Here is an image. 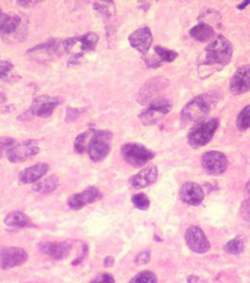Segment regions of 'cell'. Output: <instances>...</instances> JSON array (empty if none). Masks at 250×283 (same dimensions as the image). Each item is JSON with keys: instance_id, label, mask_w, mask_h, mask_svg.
I'll return each instance as SVG.
<instances>
[{"instance_id": "1", "label": "cell", "mask_w": 250, "mask_h": 283, "mask_svg": "<svg viewBox=\"0 0 250 283\" xmlns=\"http://www.w3.org/2000/svg\"><path fill=\"white\" fill-rule=\"evenodd\" d=\"M220 98V94L216 91H210L200 94L191 99L181 111V123L184 125L198 124L216 106Z\"/></svg>"}, {"instance_id": "2", "label": "cell", "mask_w": 250, "mask_h": 283, "mask_svg": "<svg viewBox=\"0 0 250 283\" xmlns=\"http://www.w3.org/2000/svg\"><path fill=\"white\" fill-rule=\"evenodd\" d=\"M233 54L232 43L224 36L217 35L208 44L205 49V60L203 65L221 69V67L230 63Z\"/></svg>"}, {"instance_id": "3", "label": "cell", "mask_w": 250, "mask_h": 283, "mask_svg": "<svg viewBox=\"0 0 250 283\" xmlns=\"http://www.w3.org/2000/svg\"><path fill=\"white\" fill-rule=\"evenodd\" d=\"M26 21L17 14H6L0 8V36L5 43H18L26 39Z\"/></svg>"}, {"instance_id": "4", "label": "cell", "mask_w": 250, "mask_h": 283, "mask_svg": "<svg viewBox=\"0 0 250 283\" xmlns=\"http://www.w3.org/2000/svg\"><path fill=\"white\" fill-rule=\"evenodd\" d=\"M112 138L110 131L99 130L91 132L86 151L92 161L100 162L108 156L111 150Z\"/></svg>"}, {"instance_id": "5", "label": "cell", "mask_w": 250, "mask_h": 283, "mask_svg": "<svg viewBox=\"0 0 250 283\" xmlns=\"http://www.w3.org/2000/svg\"><path fill=\"white\" fill-rule=\"evenodd\" d=\"M219 124V119L214 117L194 126L187 135V142L190 146L197 149L206 145L214 137Z\"/></svg>"}, {"instance_id": "6", "label": "cell", "mask_w": 250, "mask_h": 283, "mask_svg": "<svg viewBox=\"0 0 250 283\" xmlns=\"http://www.w3.org/2000/svg\"><path fill=\"white\" fill-rule=\"evenodd\" d=\"M121 155L124 161L132 167L144 166L156 157L155 151L149 149L139 142H127L121 146Z\"/></svg>"}, {"instance_id": "7", "label": "cell", "mask_w": 250, "mask_h": 283, "mask_svg": "<svg viewBox=\"0 0 250 283\" xmlns=\"http://www.w3.org/2000/svg\"><path fill=\"white\" fill-rule=\"evenodd\" d=\"M62 99L58 97L39 96L33 99L31 107L24 114L18 116V120L25 121L32 116L49 117L53 115L55 109L61 103Z\"/></svg>"}, {"instance_id": "8", "label": "cell", "mask_w": 250, "mask_h": 283, "mask_svg": "<svg viewBox=\"0 0 250 283\" xmlns=\"http://www.w3.org/2000/svg\"><path fill=\"white\" fill-rule=\"evenodd\" d=\"M171 109L172 102L170 99L158 98L148 104L146 109H144L139 114L138 118L142 124L153 126L158 123L167 114H169Z\"/></svg>"}, {"instance_id": "9", "label": "cell", "mask_w": 250, "mask_h": 283, "mask_svg": "<svg viewBox=\"0 0 250 283\" xmlns=\"http://www.w3.org/2000/svg\"><path fill=\"white\" fill-rule=\"evenodd\" d=\"M169 84V80L163 76L152 78L146 81L137 94V100L141 105H148L158 98L165 89Z\"/></svg>"}, {"instance_id": "10", "label": "cell", "mask_w": 250, "mask_h": 283, "mask_svg": "<svg viewBox=\"0 0 250 283\" xmlns=\"http://www.w3.org/2000/svg\"><path fill=\"white\" fill-rule=\"evenodd\" d=\"M40 152L39 142L29 139L14 144L6 153L7 158L12 163H20L27 159H32Z\"/></svg>"}, {"instance_id": "11", "label": "cell", "mask_w": 250, "mask_h": 283, "mask_svg": "<svg viewBox=\"0 0 250 283\" xmlns=\"http://www.w3.org/2000/svg\"><path fill=\"white\" fill-rule=\"evenodd\" d=\"M201 163L204 171L210 175H221L228 168L229 159L223 152L208 151L202 155Z\"/></svg>"}, {"instance_id": "12", "label": "cell", "mask_w": 250, "mask_h": 283, "mask_svg": "<svg viewBox=\"0 0 250 283\" xmlns=\"http://www.w3.org/2000/svg\"><path fill=\"white\" fill-rule=\"evenodd\" d=\"M185 242L188 248L195 253L204 254L210 250L211 246L205 233L198 226H190L185 231Z\"/></svg>"}, {"instance_id": "13", "label": "cell", "mask_w": 250, "mask_h": 283, "mask_svg": "<svg viewBox=\"0 0 250 283\" xmlns=\"http://www.w3.org/2000/svg\"><path fill=\"white\" fill-rule=\"evenodd\" d=\"M27 260V253L23 248H2L0 250V266L3 269H9L24 265Z\"/></svg>"}, {"instance_id": "14", "label": "cell", "mask_w": 250, "mask_h": 283, "mask_svg": "<svg viewBox=\"0 0 250 283\" xmlns=\"http://www.w3.org/2000/svg\"><path fill=\"white\" fill-rule=\"evenodd\" d=\"M231 92L235 96L244 95L250 91V64L240 66L233 74L230 82Z\"/></svg>"}, {"instance_id": "15", "label": "cell", "mask_w": 250, "mask_h": 283, "mask_svg": "<svg viewBox=\"0 0 250 283\" xmlns=\"http://www.w3.org/2000/svg\"><path fill=\"white\" fill-rule=\"evenodd\" d=\"M73 248L72 241L64 242H42L39 244V249L45 255L52 258L54 260H63L69 255L70 251Z\"/></svg>"}, {"instance_id": "16", "label": "cell", "mask_w": 250, "mask_h": 283, "mask_svg": "<svg viewBox=\"0 0 250 283\" xmlns=\"http://www.w3.org/2000/svg\"><path fill=\"white\" fill-rule=\"evenodd\" d=\"M101 197V192L96 187H88L83 192L71 195L68 199V205L73 210H80L88 204L100 200Z\"/></svg>"}, {"instance_id": "17", "label": "cell", "mask_w": 250, "mask_h": 283, "mask_svg": "<svg viewBox=\"0 0 250 283\" xmlns=\"http://www.w3.org/2000/svg\"><path fill=\"white\" fill-rule=\"evenodd\" d=\"M130 44L140 53L146 54L152 46L154 37L149 27H141L130 34Z\"/></svg>"}, {"instance_id": "18", "label": "cell", "mask_w": 250, "mask_h": 283, "mask_svg": "<svg viewBox=\"0 0 250 283\" xmlns=\"http://www.w3.org/2000/svg\"><path fill=\"white\" fill-rule=\"evenodd\" d=\"M204 195L202 187L193 181L183 183L180 190V197L182 202L191 206H198L201 203L204 199Z\"/></svg>"}, {"instance_id": "19", "label": "cell", "mask_w": 250, "mask_h": 283, "mask_svg": "<svg viewBox=\"0 0 250 283\" xmlns=\"http://www.w3.org/2000/svg\"><path fill=\"white\" fill-rule=\"evenodd\" d=\"M158 176V169L156 165H150L139 171L130 178L129 186L134 190L146 188L156 182Z\"/></svg>"}, {"instance_id": "20", "label": "cell", "mask_w": 250, "mask_h": 283, "mask_svg": "<svg viewBox=\"0 0 250 283\" xmlns=\"http://www.w3.org/2000/svg\"><path fill=\"white\" fill-rule=\"evenodd\" d=\"M48 171H49V165L47 163L39 162L37 164L22 170L18 175V178L24 184L36 183L44 175H46Z\"/></svg>"}, {"instance_id": "21", "label": "cell", "mask_w": 250, "mask_h": 283, "mask_svg": "<svg viewBox=\"0 0 250 283\" xmlns=\"http://www.w3.org/2000/svg\"><path fill=\"white\" fill-rule=\"evenodd\" d=\"M99 41V36L95 32H86L81 36H76L75 42L76 44H79L80 54L84 55L86 52L92 51L96 48V45Z\"/></svg>"}, {"instance_id": "22", "label": "cell", "mask_w": 250, "mask_h": 283, "mask_svg": "<svg viewBox=\"0 0 250 283\" xmlns=\"http://www.w3.org/2000/svg\"><path fill=\"white\" fill-rule=\"evenodd\" d=\"M4 223L10 228H28L33 226L32 221L26 213L19 211L8 213L4 219Z\"/></svg>"}, {"instance_id": "23", "label": "cell", "mask_w": 250, "mask_h": 283, "mask_svg": "<svg viewBox=\"0 0 250 283\" xmlns=\"http://www.w3.org/2000/svg\"><path fill=\"white\" fill-rule=\"evenodd\" d=\"M215 29L207 23H199L190 30V35L199 42H208L215 37Z\"/></svg>"}, {"instance_id": "24", "label": "cell", "mask_w": 250, "mask_h": 283, "mask_svg": "<svg viewBox=\"0 0 250 283\" xmlns=\"http://www.w3.org/2000/svg\"><path fill=\"white\" fill-rule=\"evenodd\" d=\"M60 52L59 48V42L55 39H49L42 44H38L34 47L27 50V53L30 55H37V54H46L47 57H51Z\"/></svg>"}, {"instance_id": "25", "label": "cell", "mask_w": 250, "mask_h": 283, "mask_svg": "<svg viewBox=\"0 0 250 283\" xmlns=\"http://www.w3.org/2000/svg\"><path fill=\"white\" fill-rule=\"evenodd\" d=\"M60 184V178L57 175H52L43 180L37 181L33 185V191L39 194H49L54 192Z\"/></svg>"}, {"instance_id": "26", "label": "cell", "mask_w": 250, "mask_h": 283, "mask_svg": "<svg viewBox=\"0 0 250 283\" xmlns=\"http://www.w3.org/2000/svg\"><path fill=\"white\" fill-rule=\"evenodd\" d=\"M246 247V242L242 237H236L231 240L224 246V251L230 255H239Z\"/></svg>"}, {"instance_id": "27", "label": "cell", "mask_w": 250, "mask_h": 283, "mask_svg": "<svg viewBox=\"0 0 250 283\" xmlns=\"http://www.w3.org/2000/svg\"><path fill=\"white\" fill-rule=\"evenodd\" d=\"M155 52L158 57V60L161 62H171L178 58V53L176 51L166 48L161 45H156Z\"/></svg>"}, {"instance_id": "28", "label": "cell", "mask_w": 250, "mask_h": 283, "mask_svg": "<svg viewBox=\"0 0 250 283\" xmlns=\"http://www.w3.org/2000/svg\"><path fill=\"white\" fill-rule=\"evenodd\" d=\"M236 126L239 131L244 132L250 128V104L245 107L240 114L238 115L236 120Z\"/></svg>"}, {"instance_id": "29", "label": "cell", "mask_w": 250, "mask_h": 283, "mask_svg": "<svg viewBox=\"0 0 250 283\" xmlns=\"http://www.w3.org/2000/svg\"><path fill=\"white\" fill-rule=\"evenodd\" d=\"M91 134V131L80 133L74 142V149L78 154H83L87 150V139Z\"/></svg>"}, {"instance_id": "30", "label": "cell", "mask_w": 250, "mask_h": 283, "mask_svg": "<svg viewBox=\"0 0 250 283\" xmlns=\"http://www.w3.org/2000/svg\"><path fill=\"white\" fill-rule=\"evenodd\" d=\"M128 283H157V277L152 271H142L136 275Z\"/></svg>"}, {"instance_id": "31", "label": "cell", "mask_w": 250, "mask_h": 283, "mask_svg": "<svg viewBox=\"0 0 250 283\" xmlns=\"http://www.w3.org/2000/svg\"><path fill=\"white\" fill-rule=\"evenodd\" d=\"M132 202L134 206L140 211H147L150 207V199L144 193H138L132 196Z\"/></svg>"}, {"instance_id": "32", "label": "cell", "mask_w": 250, "mask_h": 283, "mask_svg": "<svg viewBox=\"0 0 250 283\" xmlns=\"http://www.w3.org/2000/svg\"><path fill=\"white\" fill-rule=\"evenodd\" d=\"M15 144V139L9 136H1L0 137V158L4 153H7L9 148H11Z\"/></svg>"}, {"instance_id": "33", "label": "cell", "mask_w": 250, "mask_h": 283, "mask_svg": "<svg viewBox=\"0 0 250 283\" xmlns=\"http://www.w3.org/2000/svg\"><path fill=\"white\" fill-rule=\"evenodd\" d=\"M14 66L11 62L8 61H1L0 62V80H8L9 76L11 74V71L13 70Z\"/></svg>"}, {"instance_id": "34", "label": "cell", "mask_w": 250, "mask_h": 283, "mask_svg": "<svg viewBox=\"0 0 250 283\" xmlns=\"http://www.w3.org/2000/svg\"><path fill=\"white\" fill-rule=\"evenodd\" d=\"M83 112H84L83 109L72 108V107L67 108V112H66V122L70 123V122L76 121Z\"/></svg>"}, {"instance_id": "35", "label": "cell", "mask_w": 250, "mask_h": 283, "mask_svg": "<svg viewBox=\"0 0 250 283\" xmlns=\"http://www.w3.org/2000/svg\"><path fill=\"white\" fill-rule=\"evenodd\" d=\"M151 260V252L150 251H142L138 253V255L135 258V264L137 266H145L149 264Z\"/></svg>"}, {"instance_id": "36", "label": "cell", "mask_w": 250, "mask_h": 283, "mask_svg": "<svg viewBox=\"0 0 250 283\" xmlns=\"http://www.w3.org/2000/svg\"><path fill=\"white\" fill-rule=\"evenodd\" d=\"M90 283H115V279L111 274L101 273L98 275Z\"/></svg>"}, {"instance_id": "37", "label": "cell", "mask_w": 250, "mask_h": 283, "mask_svg": "<svg viewBox=\"0 0 250 283\" xmlns=\"http://www.w3.org/2000/svg\"><path fill=\"white\" fill-rule=\"evenodd\" d=\"M241 211L243 215L245 217H248V219L250 220V199H246L242 203Z\"/></svg>"}, {"instance_id": "38", "label": "cell", "mask_w": 250, "mask_h": 283, "mask_svg": "<svg viewBox=\"0 0 250 283\" xmlns=\"http://www.w3.org/2000/svg\"><path fill=\"white\" fill-rule=\"evenodd\" d=\"M87 252H88V248H87V246H86V244L83 246V248H82V255L78 258V260H76L75 262H73V266H78V264H80L83 260H84V258L87 255Z\"/></svg>"}, {"instance_id": "39", "label": "cell", "mask_w": 250, "mask_h": 283, "mask_svg": "<svg viewBox=\"0 0 250 283\" xmlns=\"http://www.w3.org/2000/svg\"><path fill=\"white\" fill-rule=\"evenodd\" d=\"M114 263H115V260L112 257H106L104 259V265L105 267H111L114 266Z\"/></svg>"}, {"instance_id": "40", "label": "cell", "mask_w": 250, "mask_h": 283, "mask_svg": "<svg viewBox=\"0 0 250 283\" xmlns=\"http://www.w3.org/2000/svg\"><path fill=\"white\" fill-rule=\"evenodd\" d=\"M246 195H247V199H250V179L246 186Z\"/></svg>"}, {"instance_id": "41", "label": "cell", "mask_w": 250, "mask_h": 283, "mask_svg": "<svg viewBox=\"0 0 250 283\" xmlns=\"http://www.w3.org/2000/svg\"><path fill=\"white\" fill-rule=\"evenodd\" d=\"M7 101V98H6V96L0 91V104H2V103H5Z\"/></svg>"}, {"instance_id": "42", "label": "cell", "mask_w": 250, "mask_h": 283, "mask_svg": "<svg viewBox=\"0 0 250 283\" xmlns=\"http://www.w3.org/2000/svg\"><path fill=\"white\" fill-rule=\"evenodd\" d=\"M249 4H250V1H246V2H243V3H241L240 5H238V6H237V8H238V9H245V7H247V6L249 5Z\"/></svg>"}]
</instances>
